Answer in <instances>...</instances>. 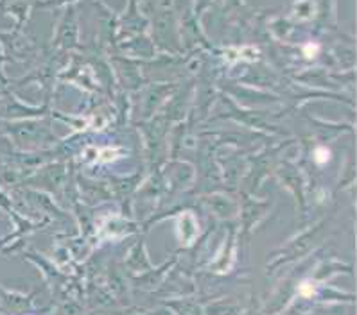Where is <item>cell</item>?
Masks as SVG:
<instances>
[{"mask_svg":"<svg viewBox=\"0 0 357 315\" xmlns=\"http://www.w3.org/2000/svg\"><path fill=\"white\" fill-rule=\"evenodd\" d=\"M328 151L327 149H324V147H319L318 151H316V161H318L319 165H324V163H327V160H328Z\"/></svg>","mask_w":357,"mask_h":315,"instance_id":"6da1fadb","label":"cell"}]
</instances>
